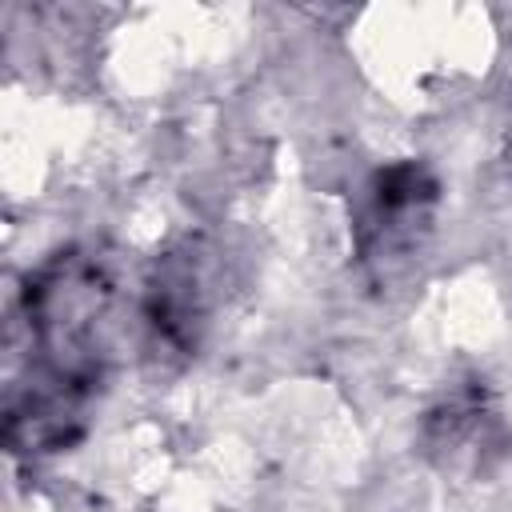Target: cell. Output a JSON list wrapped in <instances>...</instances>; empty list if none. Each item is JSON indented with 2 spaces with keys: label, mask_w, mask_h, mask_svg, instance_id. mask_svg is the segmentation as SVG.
<instances>
[{
  "label": "cell",
  "mask_w": 512,
  "mask_h": 512,
  "mask_svg": "<svg viewBox=\"0 0 512 512\" xmlns=\"http://www.w3.org/2000/svg\"><path fill=\"white\" fill-rule=\"evenodd\" d=\"M436 184L420 164H396L380 172L368 188V212L364 232L376 236L380 248H400L416 240V228L428 220Z\"/></svg>",
  "instance_id": "7a4b0ae2"
},
{
  "label": "cell",
  "mask_w": 512,
  "mask_h": 512,
  "mask_svg": "<svg viewBox=\"0 0 512 512\" xmlns=\"http://www.w3.org/2000/svg\"><path fill=\"white\" fill-rule=\"evenodd\" d=\"M24 316L32 368L28 384L8 396V444L16 452H52L80 436L84 404L104 376L112 276L100 260L68 248L28 276Z\"/></svg>",
  "instance_id": "6da1fadb"
}]
</instances>
